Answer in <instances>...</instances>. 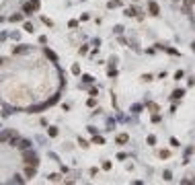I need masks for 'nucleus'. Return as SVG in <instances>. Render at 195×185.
<instances>
[{"label": "nucleus", "instance_id": "obj_1", "mask_svg": "<svg viewBox=\"0 0 195 185\" xmlns=\"http://www.w3.org/2000/svg\"><path fill=\"white\" fill-rule=\"evenodd\" d=\"M23 163H25V164H33V167H37V164H39V158H37V154H35V152L29 148V150H25V154H23Z\"/></svg>", "mask_w": 195, "mask_h": 185}, {"label": "nucleus", "instance_id": "obj_2", "mask_svg": "<svg viewBox=\"0 0 195 185\" xmlns=\"http://www.w3.org/2000/svg\"><path fill=\"white\" fill-rule=\"evenodd\" d=\"M37 6H39V4H37V2H33V0L25 2V4H23V14H33L35 10H37Z\"/></svg>", "mask_w": 195, "mask_h": 185}, {"label": "nucleus", "instance_id": "obj_3", "mask_svg": "<svg viewBox=\"0 0 195 185\" xmlns=\"http://www.w3.org/2000/svg\"><path fill=\"white\" fill-rule=\"evenodd\" d=\"M14 134H17L14 130H2V132H0V142H2V144H8V140H10Z\"/></svg>", "mask_w": 195, "mask_h": 185}, {"label": "nucleus", "instance_id": "obj_4", "mask_svg": "<svg viewBox=\"0 0 195 185\" xmlns=\"http://www.w3.org/2000/svg\"><path fill=\"white\" fill-rule=\"evenodd\" d=\"M195 6V0H183V4H181V8H183V13L185 14H189L191 13V8Z\"/></svg>", "mask_w": 195, "mask_h": 185}, {"label": "nucleus", "instance_id": "obj_5", "mask_svg": "<svg viewBox=\"0 0 195 185\" xmlns=\"http://www.w3.org/2000/svg\"><path fill=\"white\" fill-rule=\"evenodd\" d=\"M148 10H150V14H154V17L160 14V8H158V4H156L154 0H150V2H148Z\"/></svg>", "mask_w": 195, "mask_h": 185}, {"label": "nucleus", "instance_id": "obj_6", "mask_svg": "<svg viewBox=\"0 0 195 185\" xmlns=\"http://www.w3.org/2000/svg\"><path fill=\"white\" fill-rule=\"evenodd\" d=\"M35 173H37V167H33V164H27V167H25V177L27 179L35 177Z\"/></svg>", "mask_w": 195, "mask_h": 185}, {"label": "nucleus", "instance_id": "obj_7", "mask_svg": "<svg viewBox=\"0 0 195 185\" xmlns=\"http://www.w3.org/2000/svg\"><path fill=\"white\" fill-rule=\"evenodd\" d=\"M115 142L123 146V144H128V142H129V136H128V134H119V136L115 138Z\"/></svg>", "mask_w": 195, "mask_h": 185}, {"label": "nucleus", "instance_id": "obj_8", "mask_svg": "<svg viewBox=\"0 0 195 185\" xmlns=\"http://www.w3.org/2000/svg\"><path fill=\"white\" fill-rule=\"evenodd\" d=\"M17 148H21V150H29V148H31V140H21Z\"/></svg>", "mask_w": 195, "mask_h": 185}, {"label": "nucleus", "instance_id": "obj_9", "mask_svg": "<svg viewBox=\"0 0 195 185\" xmlns=\"http://www.w3.org/2000/svg\"><path fill=\"white\" fill-rule=\"evenodd\" d=\"M19 142H21V138H19V134H14L10 140H8V146H13V148H17L19 146Z\"/></svg>", "mask_w": 195, "mask_h": 185}, {"label": "nucleus", "instance_id": "obj_10", "mask_svg": "<svg viewBox=\"0 0 195 185\" xmlns=\"http://www.w3.org/2000/svg\"><path fill=\"white\" fill-rule=\"evenodd\" d=\"M183 95H185V91H183V89H177V91H173V95H170V99H173V101H177V99H181Z\"/></svg>", "mask_w": 195, "mask_h": 185}, {"label": "nucleus", "instance_id": "obj_11", "mask_svg": "<svg viewBox=\"0 0 195 185\" xmlns=\"http://www.w3.org/2000/svg\"><path fill=\"white\" fill-rule=\"evenodd\" d=\"M25 52H29V45H19L13 49V54H25Z\"/></svg>", "mask_w": 195, "mask_h": 185}, {"label": "nucleus", "instance_id": "obj_12", "mask_svg": "<svg viewBox=\"0 0 195 185\" xmlns=\"http://www.w3.org/2000/svg\"><path fill=\"white\" fill-rule=\"evenodd\" d=\"M43 52H45V56H47V58H49V60H52V62H58V56H55L54 54V52H52V49H43Z\"/></svg>", "mask_w": 195, "mask_h": 185}, {"label": "nucleus", "instance_id": "obj_13", "mask_svg": "<svg viewBox=\"0 0 195 185\" xmlns=\"http://www.w3.org/2000/svg\"><path fill=\"white\" fill-rule=\"evenodd\" d=\"M10 183H17V185H21V183H25V179L21 177V175H14V177L10 179Z\"/></svg>", "mask_w": 195, "mask_h": 185}, {"label": "nucleus", "instance_id": "obj_14", "mask_svg": "<svg viewBox=\"0 0 195 185\" xmlns=\"http://www.w3.org/2000/svg\"><path fill=\"white\" fill-rule=\"evenodd\" d=\"M10 21H13V23H19V21H23V14H21V13L13 14V17H10Z\"/></svg>", "mask_w": 195, "mask_h": 185}, {"label": "nucleus", "instance_id": "obj_15", "mask_svg": "<svg viewBox=\"0 0 195 185\" xmlns=\"http://www.w3.org/2000/svg\"><path fill=\"white\" fill-rule=\"evenodd\" d=\"M93 144H105V140H103V136H97V134H94V138H93Z\"/></svg>", "mask_w": 195, "mask_h": 185}, {"label": "nucleus", "instance_id": "obj_16", "mask_svg": "<svg viewBox=\"0 0 195 185\" xmlns=\"http://www.w3.org/2000/svg\"><path fill=\"white\" fill-rule=\"evenodd\" d=\"M23 29H25L27 33H33V31H35V29H33V25H31V23H25V25H23Z\"/></svg>", "mask_w": 195, "mask_h": 185}, {"label": "nucleus", "instance_id": "obj_17", "mask_svg": "<svg viewBox=\"0 0 195 185\" xmlns=\"http://www.w3.org/2000/svg\"><path fill=\"white\" fill-rule=\"evenodd\" d=\"M47 179H49V181H60V175H58V173H52V175H47Z\"/></svg>", "mask_w": 195, "mask_h": 185}, {"label": "nucleus", "instance_id": "obj_18", "mask_svg": "<svg viewBox=\"0 0 195 185\" xmlns=\"http://www.w3.org/2000/svg\"><path fill=\"white\" fill-rule=\"evenodd\" d=\"M162 179H164V181H170V179H173V173H170V171H164V173H162Z\"/></svg>", "mask_w": 195, "mask_h": 185}, {"label": "nucleus", "instance_id": "obj_19", "mask_svg": "<svg viewBox=\"0 0 195 185\" xmlns=\"http://www.w3.org/2000/svg\"><path fill=\"white\" fill-rule=\"evenodd\" d=\"M125 14H128V17H136V14H138V10L132 6V8H128V10H125Z\"/></svg>", "mask_w": 195, "mask_h": 185}, {"label": "nucleus", "instance_id": "obj_20", "mask_svg": "<svg viewBox=\"0 0 195 185\" xmlns=\"http://www.w3.org/2000/svg\"><path fill=\"white\" fill-rule=\"evenodd\" d=\"M47 134H49L52 138H55V136H58V128H49V130H47Z\"/></svg>", "mask_w": 195, "mask_h": 185}, {"label": "nucleus", "instance_id": "obj_21", "mask_svg": "<svg viewBox=\"0 0 195 185\" xmlns=\"http://www.w3.org/2000/svg\"><path fill=\"white\" fill-rule=\"evenodd\" d=\"M41 21H43V23H45L47 27H54V21H49V19H47V17H41Z\"/></svg>", "mask_w": 195, "mask_h": 185}, {"label": "nucleus", "instance_id": "obj_22", "mask_svg": "<svg viewBox=\"0 0 195 185\" xmlns=\"http://www.w3.org/2000/svg\"><path fill=\"white\" fill-rule=\"evenodd\" d=\"M146 107L152 109V111H158V105H156V103H146Z\"/></svg>", "mask_w": 195, "mask_h": 185}, {"label": "nucleus", "instance_id": "obj_23", "mask_svg": "<svg viewBox=\"0 0 195 185\" xmlns=\"http://www.w3.org/2000/svg\"><path fill=\"white\" fill-rule=\"evenodd\" d=\"M82 80L86 82V84H90V82H93V76H90V74H84V76H82Z\"/></svg>", "mask_w": 195, "mask_h": 185}, {"label": "nucleus", "instance_id": "obj_24", "mask_svg": "<svg viewBox=\"0 0 195 185\" xmlns=\"http://www.w3.org/2000/svg\"><path fill=\"white\" fill-rule=\"evenodd\" d=\"M121 2L119 0H111V2H109V8H115V6H119Z\"/></svg>", "mask_w": 195, "mask_h": 185}, {"label": "nucleus", "instance_id": "obj_25", "mask_svg": "<svg viewBox=\"0 0 195 185\" xmlns=\"http://www.w3.org/2000/svg\"><path fill=\"white\" fill-rule=\"evenodd\" d=\"M72 74H80V66H78V64L72 66Z\"/></svg>", "mask_w": 195, "mask_h": 185}, {"label": "nucleus", "instance_id": "obj_26", "mask_svg": "<svg viewBox=\"0 0 195 185\" xmlns=\"http://www.w3.org/2000/svg\"><path fill=\"white\" fill-rule=\"evenodd\" d=\"M148 144H150V146H154V144H156V136H148Z\"/></svg>", "mask_w": 195, "mask_h": 185}, {"label": "nucleus", "instance_id": "obj_27", "mask_svg": "<svg viewBox=\"0 0 195 185\" xmlns=\"http://www.w3.org/2000/svg\"><path fill=\"white\" fill-rule=\"evenodd\" d=\"M78 144H80L82 148H88V142H86V140H82V138H80V140H78Z\"/></svg>", "mask_w": 195, "mask_h": 185}, {"label": "nucleus", "instance_id": "obj_28", "mask_svg": "<svg viewBox=\"0 0 195 185\" xmlns=\"http://www.w3.org/2000/svg\"><path fill=\"white\" fill-rule=\"evenodd\" d=\"M103 169H105V171H109V169H111V163H109V160H105V163H103Z\"/></svg>", "mask_w": 195, "mask_h": 185}, {"label": "nucleus", "instance_id": "obj_29", "mask_svg": "<svg viewBox=\"0 0 195 185\" xmlns=\"http://www.w3.org/2000/svg\"><path fill=\"white\" fill-rule=\"evenodd\" d=\"M175 78H177V80H179V78H183V70H177V72H175Z\"/></svg>", "mask_w": 195, "mask_h": 185}, {"label": "nucleus", "instance_id": "obj_30", "mask_svg": "<svg viewBox=\"0 0 195 185\" xmlns=\"http://www.w3.org/2000/svg\"><path fill=\"white\" fill-rule=\"evenodd\" d=\"M168 154H170L168 150H162V152H160V158H168Z\"/></svg>", "mask_w": 195, "mask_h": 185}, {"label": "nucleus", "instance_id": "obj_31", "mask_svg": "<svg viewBox=\"0 0 195 185\" xmlns=\"http://www.w3.org/2000/svg\"><path fill=\"white\" fill-rule=\"evenodd\" d=\"M170 146H179V140L177 138H170Z\"/></svg>", "mask_w": 195, "mask_h": 185}, {"label": "nucleus", "instance_id": "obj_32", "mask_svg": "<svg viewBox=\"0 0 195 185\" xmlns=\"http://www.w3.org/2000/svg\"><path fill=\"white\" fill-rule=\"evenodd\" d=\"M142 78H144V80H146V82H150V80H152V74H144V76H142Z\"/></svg>", "mask_w": 195, "mask_h": 185}, {"label": "nucleus", "instance_id": "obj_33", "mask_svg": "<svg viewBox=\"0 0 195 185\" xmlns=\"http://www.w3.org/2000/svg\"><path fill=\"white\" fill-rule=\"evenodd\" d=\"M86 103H88V107H94V97H90V99H88Z\"/></svg>", "mask_w": 195, "mask_h": 185}, {"label": "nucleus", "instance_id": "obj_34", "mask_svg": "<svg viewBox=\"0 0 195 185\" xmlns=\"http://www.w3.org/2000/svg\"><path fill=\"white\" fill-rule=\"evenodd\" d=\"M191 49H193V52H195V41H193V43H191Z\"/></svg>", "mask_w": 195, "mask_h": 185}, {"label": "nucleus", "instance_id": "obj_35", "mask_svg": "<svg viewBox=\"0 0 195 185\" xmlns=\"http://www.w3.org/2000/svg\"><path fill=\"white\" fill-rule=\"evenodd\" d=\"M2 62H4V60H2V58H0V66H2Z\"/></svg>", "mask_w": 195, "mask_h": 185}, {"label": "nucleus", "instance_id": "obj_36", "mask_svg": "<svg viewBox=\"0 0 195 185\" xmlns=\"http://www.w3.org/2000/svg\"><path fill=\"white\" fill-rule=\"evenodd\" d=\"M173 2H179V0H173Z\"/></svg>", "mask_w": 195, "mask_h": 185}, {"label": "nucleus", "instance_id": "obj_37", "mask_svg": "<svg viewBox=\"0 0 195 185\" xmlns=\"http://www.w3.org/2000/svg\"><path fill=\"white\" fill-rule=\"evenodd\" d=\"M33 2H37V0H33Z\"/></svg>", "mask_w": 195, "mask_h": 185}, {"label": "nucleus", "instance_id": "obj_38", "mask_svg": "<svg viewBox=\"0 0 195 185\" xmlns=\"http://www.w3.org/2000/svg\"><path fill=\"white\" fill-rule=\"evenodd\" d=\"M193 21H195V17H193Z\"/></svg>", "mask_w": 195, "mask_h": 185}]
</instances>
